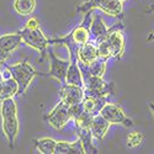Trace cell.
Here are the masks:
<instances>
[{
	"label": "cell",
	"instance_id": "cell-1",
	"mask_svg": "<svg viewBox=\"0 0 154 154\" xmlns=\"http://www.w3.org/2000/svg\"><path fill=\"white\" fill-rule=\"evenodd\" d=\"M2 66H4L10 72V75L16 80L19 85L17 95H23L26 93L29 85L31 84L32 79L36 75H41V73L35 70L27 60H21L17 64H14V66H8L6 63H3Z\"/></svg>",
	"mask_w": 154,
	"mask_h": 154
},
{
	"label": "cell",
	"instance_id": "cell-2",
	"mask_svg": "<svg viewBox=\"0 0 154 154\" xmlns=\"http://www.w3.org/2000/svg\"><path fill=\"white\" fill-rule=\"evenodd\" d=\"M95 8L102 10L106 14L119 17L121 21L123 20V8L122 2H120V0H86L85 4L78 8V11L85 14V12L91 11Z\"/></svg>",
	"mask_w": 154,
	"mask_h": 154
},
{
	"label": "cell",
	"instance_id": "cell-3",
	"mask_svg": "<svg viewBox=\"0 0 154 154\" xmlns=\"http://www.w3.org/2000/svg\"><path fill=\"white\" fill-rule=\"evenodd\" d=\"M22 41L29 45L30 47L40 51L41 53V62L45 59L46 53H47V47H48V40L46 38V36L43 35L42 30L40 27H36V29H27V27H23L21 31H19Z\"/></svg>",
	"mask_w": 154,
	"mask_h": 154
},
{
	"label": "cell",
	"instance_id": "cell-4",
	"mask_svg": "<svg viewBox=\"0 0 154 154\" xmlns=\"http://www.w3.org/2000/svg\"><path fill=\"white\" fill-rule=\"evenodd\" d=\"M115 29H125V26L122 22H120V23L113 25L112 27L107 29L105 26L104 21H102V19L99 15H95L93 16L91 23H90V37H89V41L93 42L95 46H97L100 42L105 41Z\"/></svg>",
	"mask_w": 154,
	"mask_h": 154
},
{
	"label": "cell",
	"instance_id": "cell-5",
	"mask_svg": "<svg viewBox=\"0 0 154 154\" xmlns=\"http://www.w3.org/2000/svg\"><path fill=\"white\" fill-rule=\"evenodd\" d=\"M70 112H69V106L63 102L62 100L57 104V106L51 111L48 115L45 116V120L52 126L54 130H62L64 125L70 120Z\"/></svg>",
	"mask_w": 154,
	"mask_h": 154
},
{
	"label": "cell",
	"instance_id": "cell-6",
	"mask_svg": "<svg viewBox=\"0 0 154 154\" xmlns=\"http://www.w3.org/2000/svg\"><path fill=\"white\" fill-rule=\"evenodd\" d=\"M100 115L104 119H106L110 123H119V125H122L125 127H133V121L131 119H128L123 110L119 106V105H115V104H107L101 109L100 111Z\"/></svg>",
	"mask_w": 154,
	"mask_h": 154
},
{
	"label": "cell",
	"instance_id": "cell-7",
	"mask_svg": "<svg viewBox=\"0 0 154 154\" xmlns=\"http://www.w3.org/2000/svg\"><path fill=\"white\" fill-rule=\"evenodd\" d=\"M49 59H51V69L48 73H42V76H54L60 83V85L66 84V75L69 67V60H63L56 57V54L49 49Z\"/></svg>",
	"mask_w": 154,
	"mask_h": 154
},
{
	"label": "cell",
	"instance_id": "cell-8",
	"mask_svg": "<svg viewBox=\"0 0 154 154\" xmlns=\"http://www.w3.org/2000/svg\"><path fill=\"white\" fill-rule=\"evenodd\" d=\"M91 11L85 12V17L83 20V22L79 25L78 27H75L68 36L70 37V40L76 43L79 47L84 43H86L89 41V37H90V23H91Z\"/></svg>",
	"mask_w": 154,
	"mask_h": 154
},
{
	"label": "cell",
	"instance_id": "cell-9",
	"mask_svg": "<svg viewBox=\"0 0 154 154\" xmlns=\"http://www.w3.org/2000/svg\"><path fill=\"white\" fill-rule=\"evenodd\" d=\"M59 96H60V100L63 102H66L68 106L79 104V102L83 101V97H84V88L70 85L66 83L60 85Z\"/></svg>",
	"mask_w": 154,
	"mask_h": 154
},
{
	"label": "cell",
	"instance_id": "cell-10",
	"mask_svg": "<svg viewBox=\"0 0 154 154\" xmlns=\"http://www.w3.org/2000/svg\"><path fill=\"white\" fill-rule=\"evenodd\" d=\"M123 29H115L107 37L110 48H111V57L115 59H121L125 51V38L122 35Z\"/></svg>",
	"mask_w": 154,
	"mask_h": 154
},
{
	"label": "cell",
	"instance_id": "cell-11",
	"mask_svg": "<svg viewBox=\"0 0 154 154\" xmlns=\"http://www.w3.org/2000/svg\"><path fill=\"white\" fill-rule=\"evenodd\" d=\"M3 132L8 139L10 149L15 148V139L19 133V119L17 116H10L3 119Z\"/></svg>",
	"mask_w": 154,
	"mask_h": 154
},
{
	"label": "cell",
	"instance_id": "cell-12",
	"mask_svg": "<svg viewBox=\"0 0 154 154\" xmlns=\"http://www.w3.org/2000/svg\"><path fill=\"white\" fill-rule=\"evenodd\" d=\"M109 102V96H90V95H84L83 97V104L85 111H88L91 116L99 115L101 109L104 107Z\"/></svg>",
	"mask_w": 154,
	"mask_h": 154
},
{
	"label": "cell",
	"instance_id": "cell-13",
	"mask_svg": "<svg viewBox=\"0 0 154 154\" xmlns=\"http://www.w3.org/2000/svg\"><path fill=\"white\" fill-rule=\"evenodd\" d=\"M21 42H22V38L19 32L0 36V49H2L6 56H9L12 51L16 49L20 46Z\"/></svg>",
	"mask_w": 154,
	"mask_h": 154
},
{
	"label": "cell",
	"instance_id": "cell-14",
	"mask_svg": "<svg viewBox=\"0 0 154 154\" xmlns=\"http://www.w3.org/2000/svg\"><path fill=\"white\" fill-rule=\"evenodd\" d=\"M109 126H110V122L104 119L101 115H95L93 117V121H91V133H93V138H96L99 140H101L102 138L105 137L107 130H109Z\"/></svg>",
	"mask_w": 154,
	"mask_h": 154
},
{
	"label": "cell",
	"instance_id": "cell-15",
	"mask_svg": "<svg viewBox=\"0 0 154 154\" xmlns=\"http://www.w3.org/2000/svg\"><path fill=\"white\" fill-rule=\"evenodd\" d=\"M96 57H97L96 46L90 41H88L86 43L82 45L78 49V60L80 63L85 64V66L90 64Z\"/></svg>",
	"mask_w": 154,
	"mask_h": 154
},
{
	"label": "cell",
	"instance_id": "cell-16",
	"mask_svg": "<svg viewBox=\"0 0 154 154\" xmlns=\"http://www.w3.org/2000/svg\"><path fill=\"white\" fill-rule=\"evenodd\" d=\"M54 154H85L80 139L74 143H68L64 140H59L56 144Z\"/></svg>",
	"mask_w": 154,
	"mask_h": 154
},
{
	"label": "cell",
	"instance_id": "cell-17",
	"mask_svg": "<svg viewBox=\"0 0 154 154\" xmlns=\"http://www.w3.org/2000/svg\"><path fill=\"white\" fill-rule=\"evenodd\" d=\"M76 134H78L80 142L83 144L84 152L85 153H90L95 154L99 153V149L93 144V133L90 128H76Z\"/></svg>",
	"mask_w": 154,
	"mask_h": 154
},
{
	"label": "cell",
	"instance_id": "cell-18",
	"mask_svg": "<svg viewBox=\"0 0 154 154\" xmlns=\"http://www.w3.org/2000/svg\"><path fill=\"white\" fill-rule=\"evenodd\" d=\"M17 90H19V85L12 76L4 78L2 84V90H0V101L6 97H14L15 95H17Z\"/></svg>",
	"mask_w": 154,
	"mask_h": 154
},
{
	"label": "cell",
	"instance_id": "cell-19",
	"mask_svg": "<svg viewBox=\"0 0 154 154\" xmlns=\"http://www.w3.org/2000/svg\"><path fill=\"white\" fill-rule=\"evenodd\" d=\"M35 148H37L42 154H54L57 140L52 138H41V139H33L32 140Z\"/></svg>",
	"mask_w": 154,
	"mask_h": 154
},
{
	"label": "cell",
	"instance_id": "cell-20",
	"mask_svg": "<svg viewBox=\"0 0 154 154\" xmlns=\"http://www.w3.org/2000/svg\"><path fill=\"white\" fill-rule=\"evenodd\" d=\"M14 8L17 14L22 16H27L33 12L36 8V0H15Z\"/></svg>",
	"mask_w": 154,
	"mask_h": 154
},
{
	"label": "cell",
	"instance_id": "cell-21",
	"mask_svg": "<svg viewBox=\"0 0 154 154\" xmlns=\"http://www.w3.org/2000/svg\"><path fill=\"white\" fill-rule=\"evenodd\" d=\"M2 117H10V116H17V109H16V104L12 97H6L4 100H2Z\"/></svg>",
	"mask_w": 154,
	"mask_h": 154
},
{
	"label": "cell",
	"instance_id": "cell-22",
	"mask_svg": "<svg viewBox=\"0 0 154 154\" xmlns=\"http://www.w3.org/2000/svg\"><path fill=\"white\" fill-rule=\"evenodd\" d=\"M93 117L90 113L88 111H83L80 115L76 119H74V122H75V127L76 128H90L91 127V121H93Z\"/></svg>",
	"mask_w": 154,
	"mask_h": 154
},
{
	"label": "cell",
	"instance_id": "cell-23",
	"mask_svg": "<svg viewBox=\"0 0 154 154\" xmlns=\"http://www.w3.org/2000/svg\"><path fill=\"white\" fill-rule=\"evenodd\" d=\"M143 142H144V136H143L142 132L134 131V132H131L127 136V147L128 148L139 147Z\"/></svg>",
	"mask_w": 154,
	"mask_h": 154
},
{
	"label": "cell",
	"instance_id": "cell-24",
	"mask_svg": "<svg viewBox=\"0 0 154 154\" xmlns=\"http://www.w3.org/2000/svg\"><path fill=\"white\" fill-rule=\"evenodd\" d=\"M96 52H97V57H102V58H111V48H110V43L109 40L106 38L105 41L100 42L96 46Z\"/></svg>",
	"mask_w": 154,
	"mask_h": 154
},
{
	"label": "cell",
	"instance_id": "cell-25",
	"mask_svg": "<svg viewBox=\"0 0 154 154\" xmlns=\"http://www.w3.org/2000/svg\"><path fill=\"white\" fill-rule=\"evenodd\" d=\"M84 110H85V109H84V104H83V101H82V102H79V104H75V105L69 106L70 117H72L73 120H74V119H76V117H78Z\"/></svg>",
	"mask_w": 154,
	"mask_h": 154
},
{
	"label": "cell",
	"instance_id": "cell-26",
	"mask_svg": "<svg viewBox=\"0 0 154 154\" xmlns=\"http://www.w3.org/2000/svg\"><path fill=\"white\" fill-rule=\"evenodd\" d=\"M25 27H27V29H36V27H40V22H38V20L36 17H31L27 23H26V26Z\"/></svg>",
	"mask_w": 154,
	"mask_h": 154
},
{
	"label": "cell",
	"instance_id": "cell-27",
	"mask_svg": "<svg viewBox=\"0 0 154 154\" xmlns=\"http://www.w3.org/2000/svg\"><path fill=\"white\" fill-rule=\"evenodd\" d=\"M154 11V4H152L148 9H146V12H147V14H150V12H153Z\"/></svg>",
	"mask_w": 154,
	"mask_h": 154
},
{
	"label": "cell",
	"instance_id": "cell-28",
	"mask_svg": "<svg viewBox=\"0 0 154 154\" xmlns=\"http://www.w3.org/2000/svg\"><path fill=\"white\" fill-rule=\"evenodd\" d=\"M154 40V32H152L148 37H147V41H153Z\"/></svg>",
	"mask_w": 154,
	"mask_h": 154
},
{
	"label": "cell",
	"instance_id": "cell-29",
	"mask_svg": "<svg viewBox=\"0 0 154 154\" xmlns=\"http://www.w3.org/2000/svg\"><path fill=\"white\" fill-rule=\"evenodd\" d=\"M3 73L2 72H0V90H2V84H3Z\"/></svg>",
	"mask_w": 154,
	"mask_h": 154
},
{
	"label": "cell",
	"instance_id": "cell-30",
	"mask_svg": "<svg viewBox=\"0 0 154 154\" xmlns=\"http://www.w3.org/2000/svg\"><path fill=\"white\" fill-rule=\"evenodd\" d=\"M149 107L152 109V112H153V116H154V104H150V105H149Z\"/></svg>",
	"mask_w": 154,
	"mask_h": 154
},
{
	"label": "cell",
	"instance_id": "cell-31",
	"mask_svg": "<svg viewBox=\"0 0 154 154\" xmlns=\"http://www.w3.org/2000/svg\"><path fill=\"white\" fill-rule=\"evenodd\" d=\"M2 64H3V63H2V62H0V66H2Z\"/></svg>",
	"mask_w": 154,
	"mask_h": 154
},
{
	"label": "cell",
	"instance_id": "cell-32",
	"mask_svg": "<svg viewBox=\"0 0 154 154\" xmlns=\"http://www.w3.org/2000/svg\"><path fill=\"white\" fill-rule=\"evenodd\" d=\"M120 2H123V0H120Z\"/></svg>",
	"mask_w": 154,
	"mask_h": 154
}]
</instances>
